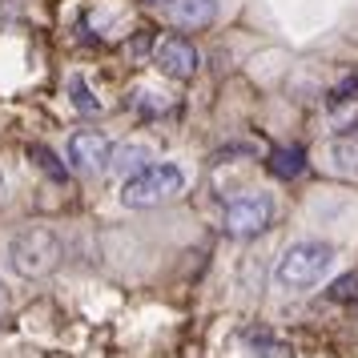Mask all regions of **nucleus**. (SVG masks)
<instances>
[{
  "label": "nucleus",
  "mask_w": 358,
  "mask_h": 358,
  "mask_svg": "<svg viewBox=\"0 0 358 358\" xmlns=\"http://www.w3.org/2000/svg\"><path fill=\"white\" fill-rule=\"evenodd\" d=\"M185 189V169L178 162H149L145 169H137L121 185V206L125 210H153L165 206Z\"/></svg>",
  "instance_id": "obj_1"
},
{
  "label": "nucleus",
  "mask_w": 358,
  "mask_h": 358,
  "mask_svg": "<svg viewBox=\"0 0 358 358\" xmlns=\"http://www.w3.org/2000/svg\"><path fill=\"white\" fill-rule=\"evenodd\" d=\"M61 258H65V242H61V234L49 229V226H29L8 242V266H13V274H20V278L52 274V270L61 266Z\"/></svg>",
  "instance_id": "obj_2"
},
{
  "label": "nucleus",
  "mask_w": 358,
  "mask_h": 358,
  "mask_svg": "<svg viewBox=\"0 0 358 358\" xmlns=\"http://www.w3.org/2000/svg\"><path fill=\"white\" fill-rule=\"evenodd\" d=\"M334 270V245L326 242H294L274 266V282L282 290H314Z\"/></svg>",
  "instance_id": "obj_3"
},
{
  "label": "nucleus",
  "mask_w": 358,
  "mask_h": 358,
  "mask_svg": "<svg viewBox=\"0 0 358 358\" xmlns=\"http://www.w3.org/2000/svg\"><path fill=\"white\" fill-rule=\"evenodd\" d=\"M274 222V197L270 194H242L234 197L222 213V226L229 238H258Z\"/></svg>",
  "instance_id": "obj_4"
},
{
  "label": "nucleus",
  "mask_w": 358,
  "mask_h": 358,
  "mask_svg": "<svg viewBox=\"0 0 358 358\" xmlns=\"http://www.w3.org/2000/svg\"><path fill=\"white\" fill-rule=\"evenodd\" d=\"M153 65L162 69L169 81H194L197 69H201V52L185 36H162L153 45Z\"/></svg>",
  "instance_id": "obj_5"
},
{
  "label": "nucleus",
  "mask_w": 358,
  "mask_h": 358,
  "mask_svg": "<svg viewBox=\"0 0 358 358\" xmlns=\"http://www.w3.org/2000/svg\"><path fill=\"white\" fill-rule=\"evenodd\" d=\"M69 165L77 169V173H101V169H109V157H113V141L105 137L101 129H77L69 137Z\"/></svg>",
  "instance_id": "obj_6"
},
{
  "label": "nucleus",
  "mask_w": 358,
  "mask_h": 358,
  "mask_svg": "<svg viewBox=\"0 0 358 358\" xmlns=\"http://www.w3.org/2000/svg\"><path fill=\"white\" fill-rule=\"evenodd\" d=\"M169 20L178 24V29H210L213 20H217V0H169Z\"/></svg>",
  "instance_id": "obj_7"
},
{
  "label": "nucleus",
  "mask_w": 358,
  "mask_h": 358,
  "mask_svg": "<svg viewBox=\"0 0 358 358\" xmlns=\"http://www.w3.org/2000/svg\"><path fill=\"white\" fill-rule=\"evenodd\" d=\"M149 162H153V157H149V145H141V141H129V145L113 149V157H109V169L129 178V173H137V169H145Z\"/></svg>",
  "instance_id": "obj_8"
},
{
  "label": "nucleus",
  "mask_w": 358,
  "mask_h": 358,
  "mask_svg": "<svg viewBox=\"0 0 358 358\" xmlns=\"http://www.w3.org/2000/svg\"><path fill=\"white\" fill-rule=\"evenodd\" d=\"M65 89H69V101H73V109H77V113H89V117H93V113H101V109H105V101L93 93V85L85 81L81 73H69Z\"/></svg>",
  "instance_id": "obj_9"
},
{
  "label": "nucleus",
  "mask_w": 358,
  "mask_h": 358,
  "mask_svg": "<svg viewBox=\"0 0 358 358\" xmlns=\"http://www.w3.org/2000/svg\"><path fill=\"white\" fill-rule=\"evenodd\" d=\"M330 165L338 173H358V133H346L338 141H330Z\"/></svg>",
  "instance_id": "obj_10"
},
{
  "label": "nucleus",
  "mask_w": 358,
  "mask_h": 358,
  "mask_svg": "<svg viewBox=\"0 0 358 358\" xmlns=\"http://www.w3.org/2000/svg\"><path fill=\"white\" fill-rule=\"evenodd\" d=\"M302 169H306V153H302V149H274V153H270V173H274V178L290 181V178H298Z\"/></svg>",
  "instance_id": "obj_11"
},
{
  "label": "nucleus",
  "mask_w": 358,
  "mask_h": 358,
  "mask_svg": "<svg viewBox=\"0 0 358 358\" xmlns=\"http://www.w3.org/2000/svg\"><path fill=\"white\" fill-rule=\"evenodd\" d=\"M330 109H342V105H358V73H346L334 89H330Z\"/></svg>",
  "instance_id": "obj_12"
},
{
  "label": "nucleus",
  "mask_w": 358,
  "mask_h": 358,
  "mask_svg": "<svg viewBox=\"0 0 358 358\" xmlns=\"http://www.w3.org/2000/svg\"><path fill=\"white\" fill-rule=\"evenodd\" d=\"M133 105H137L141 113H149V117H157V113H165V109H169V101H165V93H153V89H137V97H133Z\"/></svg>",
  "instance_id": "obj_13"
},
{
  "label": "nucleus",
  "mask_w": 358,
  "mask_h": 358,
  "mask_svg": "<svg viewBox=\"0 0 358 358\" xmlns=\"http://www.w3.org/2000/svg\"><path fill=\"white\" fill-rule=\"evenodd\" d=\"M330 298L334 302H358V274H342L334 286H330Z\"/></svg>",
  "instance_id": "obj_14"
},
{
  "label": "nucleus",
  "mask_w": 358,
  "mask_h": 358,
  "mask_svg": "<svg viewBox=\"0 0 358 358\" xmlns=\"http://www.w3.org/2000/svg\"><path fill=\"white\" fill-rule=\"evenodd\" d=\"M29 157H36V162H41V169H45V173H52V178H65V169L57 165V157H52V153H49V149H45V145H33V149H29Z\"/></svg>",
  "instance_id": "obj_15"
},
{
  "label": "nucleus",
  "mask_w": 358,
  "mask_h": 358,
  "mask_svg": "<svg viewBox=\"0 0 358 358\" xmlns=\"http://www.w3.org/2000/svg\"><path fill=\"white\" fill-rule=\"evenodd\" d=\"M141 4H169V0H141Z\"/></svg>",
  "instance_id": "obj_16"
},
{
  "label": "nucleus",
  "mask_w": 358,
  "mask_h": 358,
  "mask_svg": "<svg viewBox=\"0 0 358 358\" xmlns=\"http://www.w3.org/2000/svg\"><path fill=\"white\" fill-rule=\"evenodd\" d=\"M0 201H4V173H0Z\"/></svg>",
  "instance_id": "obj_17"
},
{
  "label": "nucleus",
  "mask_w": 358,
  "mask_h": 358,
  "mask_svg": "<svg viewBox=\"0 0 358 358\" xmlns=\"http://www.w3.org/2000/svg\"><path fill=\"white\" fill-rule=\"evenodd\" d=\"M0 310H4V294H0Z\"/></svg>",
  "instance_id": "obj_18"
}]
</instances>
